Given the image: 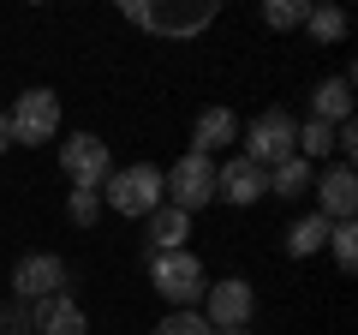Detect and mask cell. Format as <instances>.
Segmentation results:
<instances>
[{"label":"cell","instance_id":"obj_1","mask_svg":"<svg viewBox=\"0 0 358 335\" xmlns=\"http://www.w3.org/2000/svg\"><path fill=\"white\" fill-rule=\"evenodd\" d=\"M162 204H167L162 168H150V162L114 168V174L102 180V210H114V216H126V221H150Z\"/></svg>","mask_w":358,"mask_h":335},{"label":"cell","instance_id":"obj_2","mask_svg":"<svg viewBox=\"0 0 358 335\" xmlns=\"http://www.w3.org/2000/svg\"><path fill=\"white\" fill-rule=\"evenodd\" d=\"M150 287L173 311H197L209 294V270L197 252H150Z\"/></svg>","mask_w":358,"mask_h":335},{"label":"cell","instance_id":"obj_3","mask_svg":"<svg viewBox=\"0 0 358 335\" xmlns=\"http://www.w3.org/2000/svg\"><path fill=\"white\" fill-rule=\"evenodd\" d=\"M126 25L150 30V36H203L215 25V6L209 0H192V6H155V0H126L120 6Z\"/></svg>","mask_w":358,"mask_h":335},{"label":"cell","instance_id":"obj_4","mask_svg":"<svg viewBox=\"0 0 358 335\" xmlns=\"http://www.w3.org/2000/svg\"><path fill=\"white\" fill-rule=\"evenodd\" d=\"M162 192H167V204H173V210L197 216L203 204H215V162L185 150V156H179V162L162 174Z\"/></svg>","mask_w":358,"mask_h":335},{"label":"cell","instance_id":"obj_5","mask_svg":"<svg viewBox=\"0 0 358 335\" xmlns=\"http://www.w3.org/2000/svg\"><path fill=\"white\" fill-rule=\"evenodd\" d=\"M6 132H13V144H54L60 138V96L54 90H24L13 108H6Z\"/></svg>","mask_w":358,"mask_h":335},{"label":"cell","instance_id":"obj_6","mask_svg":"<svg viewBox=\"0 0 358 335\" xmlns=\"http://www.w3.org/2000/svg\"><path fill=\"white\" fill-rule=\"evenodd\" d=\"M293 114H287V108H263V114H257L251 120V126H245V162H257V168H263V174H268V168H275V162H287V156H299L293 150Z\"/></svg>","mask_w":358,"mask_h":335},{"label":"cell","instance_id":"obj_7","mask_svg":"<svg viewBox=\"0 0 358 335\" xmlns=\"http://www.w3.org/2000/svg\"><path fill=\"white\" fill-rule=\"evenodd\" d=\"M251 311H257L251 282H245V275H227V282H209L197 317H203L209 329H251Z\"/></svg>","mask_w":358,"mask_h":335},{"label":"cell","instance_id":"obj_8","mask_svg":"<svg viewBox=\"0 0 358 335\" xmlns=\"http://www.w3.org/2000/svg\"><path fill=\"white\" fill-rule=\"evenodd\" d=\"M66 294V258H54V252H24V258L13 264V299L18 306H36V299H54Z\"/></svg>","mask_w":358,"mask_h":335},{"label":"cell","instance_id":"obj_9","mask_svg":"<svg viewBox=\"0 0 358 335\" xmlns=\"http://www.w3.org/2000/svg\"><path fill=\"white\" fill-rule=\"evenodd\" d=\"M60 168L72 186H90V192H102V180L114 174V156H108V144L96 138V132H72V138L60 144Z\"/></svg>","mask_w":358,"mask_h":335},{"label":"cell","instance_id":"obj_10","mask_svg":"<svg viewBox=\"0 0 358 335\" xmlns=\"http://www.w3.org/2000/svg\"><path fill=\"white\" fill-rule=\"evenodd\" d=\"M215 198H227L233 210H251L268 198V174L257 162H245V156H227V162L215 168Z\"/></svg>","mask_w":358,"mask_h":335},{"label":"cell","instance_id":"obj_11","mask_svg":"<svg viewBox=\"0 0 358 335\" xmlns=\"http://www.w3.org/2000/svg\"><path fill=\"white\" fill-rule=\"evenodd\" d=\"M310 192H317V216L322 221H352V210H358V174H352V162L329 168Z\"/></svg>","mask_w":358,"mask_h":335},{"label":"cell","instance_id":"obj_12","mask_svg":"<svg viewBox=\"0 0 358 335\" xmlns=\"http://www.w3.org/2000/svg\"><path fill=\"white\" fill-rule=\"evenodd\" d=\"M30 329L36 335H90V317L72 294H54V299H36L30 306Z\"/></svg>","mask_w":358,"mask_h":335},{"label":"cell","instance_id":"obj_13","mask_svg":"<svg viewBox=\"0 0 358 335\" xmlns=\"http://www.w3.org/2000/svg\"><path fill=\"white\" fill-rule=\"evenodd\" d=\"M227 144H239V120H233V108H203L192 126V156H209L215 162Z\"/></svg>","mask_w":358,"mask_h":335},{"label":"cell","instance_id":"obj_14","mask_svg":"<svg viewBox=\"0 0 358 335\" xmlns=\"http://www.w3.org/2000/svg\"><path fill=\"white\" fill-rule=\"evenodd\" d=\"M310 120H322V126H346L352 120V78H322L317 90H310Z\"/></svg>","mask_w":358,"mask_h":335},{"label":"cell","instance_id":"obj_15","mask_svg":"<svg viewBox=\"0 0 358 335\" xmlns=\"http://www.w3.org/2000/svg\"><path fill=\"white\" fill-rule=\"evenodd\" d=\"M143 228H150V252H185V240H192V216L173 204H162Z\"/></svg>","mask_w":358,"mask_h":335},{"label":"cell","instance_id":"obj_16","mask_svg":"<svg viewBox=\"0 0 358 335\" xmlns=\"http://www.w3.org/2000/svg\"><path fill=\"white\" fill-rule=\"evenodd\" d=\"M310 186H317V168H310L305 156H287V162L268 168V192L275 198H305Z\"/></svg>","mask_w":358,"mask_h":335},{"label":"cell","instance_id":"obj_17","mask_svg":"<svg viewBox=\"0 0 358 335\" xmlns=\"http://www.w3.org/2000/svg\"><path fill=\"white\" fill-rule=\"evenodd\" d=\"M329 228H334V221H322L317 210H310V216H299L293 228H287V252H293V258H317L322 245H329Z\"/></svg>","mask_w":358,"mask_h":335},{"label":"cell","instance_id":"obj_18","mask_svg":"<svg viewBox=\"0 0 358 335\" xmlns=\"http://www.w3.org/2000/svg\"><path fill=\"white\" fill-rule=\"evenodd\" d=\"M305 30H310L317 42H341V36H346V13H341V6H310V13H305Z\"/></svg>","mask_w":358,"mask_h":335},{"label":"cell","instance_id":"obj_19","mask_svg":"<svg viewBox=\"0 0 358 335\" xmlns=\"http://www.w3.org/2000/svg\"><path fill=\"white\" fill-rule=\"evenodd\" d=\"M329 252H334V264H341V275H352V264H358V228L352 221H334L329 228Z\"/></svg>","mask_w":358,"mask_h":335},{"label":"cell","instance_id":"obj_20","mask_svg":"<svg viewBox=\"0 0 358 335\" xmlns=\"http://www.w3.org/2000/svg\"><path fill=\"white\" fill-rule=\"evenodd\" d=\"M305 13H310L305 0H263V25L268 30H299V25H305Z\"/></svg>","mask_w":358,"mask_h":335},{"label":"cell","instance_id":"obj_21","mask_svg":"<svg viewBox=\"0 0 358 335\" xmlns=\"http://www.w3.org/2000/svg\"><path fill=\"white\" fill-rule=\"evenodd\" d=\"M96 216H102V192H90V186H72V198H66V221H72V228H90Z\"/></svg>","mask_w":358,"mask_h":335},{"label":"cell","instance_id":"obj_22","mask_svg":"<svg viewBox=\"0 0 358 335\" xmlns=\"http://www.w3.org/2000/svg\"><path fill=\"white\" fill-rule=\"evenodd\" d=\"M150 335H215V329H209V323L197 317V311H167V317L155 323Z\"/></svg>","mask_w":358,"mask_h":335},{"label":"cell","instance_id":"obj_23","mask_svg":"<svg viewBox=\"0 0 358 335\" xmlns=\"http://www.w3.org/2000/svg\"><path fill=\"white\" fill-rule=\"evenodd\" d=\"M0 335H36V329H30V306L6 299V306H0Z\"/></svg>","mask_w":358,"mask_h":335},{"label":"cell","instance_id":"obj_24","mask_svg":"<svg viewBox=\"0 0 358 335\" xmlns=\"http://www.w3.org/2000/svg\"><path fill=\"white\" fill-rule=\"evenodd\" d=\"M13 150V132H6V114H0V156Z\"/></svg>","mask_w":358,"mask_h":335},{"label":"cell","instance_id":"obj_25","mask_svg":"<svg viewBox=\"0 0 358 335\" xmlns=\"http://www.w3.org/2000/svg\"><path fill=\"white\" fill-rule=\"evenodd\" d=\"M215 335H251V329H215Z\"/></svg>","mask_w":358,"mask_h":335}]
</instances>
